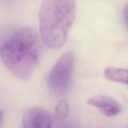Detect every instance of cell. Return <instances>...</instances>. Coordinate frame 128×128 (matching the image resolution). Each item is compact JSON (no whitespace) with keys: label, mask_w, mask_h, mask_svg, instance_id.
Instances as JSON below:
<instances>
[{"label":"cell","mask_w":128,"mask_h":128,"mask_svg":"<svg viewBox=\"0 0 128 128\" xmlns=\"http://www.w3.org/2000/svg\"><path fill=\"white\" fill-rule=\"evenodd\" d=\"M123 16L124 20L125 23H126V27L128 30V3L125 5L123 10Z\"/></svg>","instance_id":"8"},{"label":"cell","mask_w":128,"mask_h":128,"mask_svg":"<svg viewBox=\"0 0 128 128\" xmlns=\"http://www.w3.org/2000/svg\"><path fill=\"white\" fill-rule=\"evenodd\" d=\"M22 124L23 128H52V118L44 109L32 107L23 114Z\"/></svg>","instance_id":"4"},{"label":"cell","mask_w":128,"mask_h":128,"mask_svg":"<svg viewBox=\"0 0 128 128\" xmlns=\"http://www.w3.org/2000/svg\"><path fill=\"white\" fill-rule=\"evenodd\" d=\"M75 0H43L39 11L41 39L48 48L59 50L67 40L76 18Z\"/></svg>","instance_id":"2"},{"label":"cell","mask_w":128,"mask_h":128,"mask_svg":"<svg viewBox=\"0 0 128 128\" xmlns=\"http://www.w3.org/2000/svg\"><path fill=\"white\" fill-rule=\"evenodd\" d=\"M40 42L33 28H21L2 44L1 58L12 75L19 80H28L33 72L40 58Z\"/></svg>","instance_id":"1"},{"label":"cell","mask_w":128,"mask_h":128,"mask_svg":"<svg viewBox=\"0 0 128 128\" xmlns=\"http://www.w3.org/2000/svg\"><path fill=\"white\" fill-rule=\"evenodd\" d=\"M87 104L96 108L106 117H112L121 112V104L116 100L107 95H96L89 98Z\"/></svg>","instance_id":"5"},{"label":"cell","mask_w":128,"mask_h":128,"mask_svg":"<svg viewBox=\"0 0 128 128\" xmlns=\"http://www.w3.org/2000/svg\"><path fill=\"white\" fill-rule=\"evenodd\" d=\"M56 114L60 120H63L69 114V106L67 101L61 100L56 106Z\"/></svg>","instance_id":"7"},{"label":"cell","mask_w":128,"mask_h":128,"mask_svg":"<svg viewBox=\"0 0 128 128\" xmlns=\"http://www.w3.org/2000/svg\"><path fill=\"white\" fill-rule=\"evenodd\" d=\"M104 76L110 81L128 86V70L117 67H108L105 70Z\"/></svg>","instance_id":"6"},{"label":"cell","mask_w":128,"mask_h":128,"mask_svg":"<svg viewBox=\"0 0 128 128\" xmlns=\"http://www.w3.org/2000/svg\"><path fill=\"white\" fill-rule=\"evenodd\" d=\"M74 66V52L68 51L62 54L48 76V86L52 92L58 95H63L68 92L71 83Z\"/></svg>","instance_id":"3"}]
</instances>
